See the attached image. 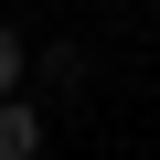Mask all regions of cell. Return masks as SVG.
<instances>
[{
    "label": "cell",
    "mask_w": 160,
    "mask_h": 160,
    "mask_svg": "<svg viewBox=\"0 0 160 160\" xmlns=\"http://www.w3.org/2000/svg\"><path fill=\"white\" fill-rule=\"evenodd\" d=\"M0 160H43V107L0 96Z\"/></svg>",
    "instance_id": "obj_1"
},
{
    "label": "cell",
    "mask_w": 160,
    "mask_h": 160,
    "mask_svg": "<svg viewBox=\"0 0 160 160\" xmlns=\"http://www.w3.org/2000/svg\"><path fill=\"white\" fill-rule=\"evenodd\" d=\"M43 86H86V53L75 43H43Z\"/></svg>",
    "instance_id": "obj_2"
},
{
    "label": "cell",
    "mask_w": 160,
    "mask_h": 160,
    "mask_svg": "<svg viewBox=\"0 0 160 160\" xmlns=\"http://www.w3.org/2000/svg\"><path fill=\"white\" fill-rule=\"evenodd\" d=\"M22 75H32V53H22V32H11V22H0V96H11Z\"/></svg>",
    "instance_id": "obj_3"
}]
</instances>
